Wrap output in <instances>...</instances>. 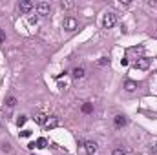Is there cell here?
<instances>
[{
	"label": "cell",
	"mask_w": 157,
	"mask_h": 155,
	"mask_svg": "<svg viewBox=\"0 0 157 155\" xmlns=\"http://www.w3.org/2000/svg\"><path fill=\"white\" fill-rule=\"evenodd\" d=\"M115 24H117V15H113V13H108V15H104V18H102V26H104L106 29L113 28Z\"/></svg>",
	"instance_id": "6da1fadb"
},
{
	"label": "cell",
	"mask_w": 157,
	"mask_h": 155,
	"mask_svg": "<svg viewBox=\"0 0 157 155\" xmlns=\"http://www.w3.org/2000/svg\"><path fill=\"white\" fill-rule=\"evenodd\" d=\"M62 26H64V29H68V31H75V29H77V20H75L73 17H68V18H64Z\"/></svg>",
	"instance_id": "7a4b0ae2"
},
{
	"label": "cell",
	"mask_w": 157,
	"mask_h": 155,
	"mask_svg": "<svg viewBox=\"0 0 157 155\" xmlns=\"http://www.w3.org/2000/svg\"><path fill=\"white\" fill-rule=\"evenodd\" d=\"M135 68H137V70H148L150 68V58L139 57L137 60H135Z\"/></svg>",
	"instance_id": "3957f363"
},
{
	"label": "cell",
	"mask_w": 157,
	"mask_h": 155,
	"mask_svg": "<svg viewBox=\"0 0 157 155\" xmlns=\"http://www.w3.org/2000/svg\"><path fill=\"white\" fill-rule=\"evenodd\" d=\"M59 117H55V115H51V117H47V120H46V124H44V128L46 130H53V128H57L59 126Z\"/></svg>",
	"instance_id": "277c9868"
},
{
	"label": "cell",
	"mask_w": 157,
	"mask_h": 155,
	"mask_svg": "<svg viewBox=\"0 0 157 155\" xmlns=\"http://www.w3.org/2000/svg\"><path fill=\"white\" fill-rule=\"evenodd\" d=\"M33 6H35V4H33L31 0H22V2L18 4V9L22 11V13H28V11H31V9H33Z\"/></svg>",
	"instance_id": "5b68a950"
},
{
	"label": "cell",
	"mask_w": 157,
	"mask_h": 155,
	"mask_svg": "<svg viewBox=\"0 0 157 155\" xmlns=\"http://www.w3.org/2000/svg\"><path fill=\"white\" fill-rule=\"evenodd\" d=\"M84 148H86L88 155H97V144H95L93 140H86V142H84Z\"/></svg>",
	"instance_id": "8992f818"
},
{
	"label": "cell",
	"mask_w": 157,
	"mask_h": 155,
	"mask_svg": "<svg viewBox=\"0 0 157 155\" xmlns=\"http://www.w3.org/2000/svg\"><path fill=\"white\" fill-rule=\"evenodd\" d=\"M71 75H73V79H75V80H79V79H82V77L86 75V70L82 68V66H77V68H73Z\"/></svg>",
	"instance_id": "52a82bcc"
},
{
	"label": "cell",
	"mask_w": 157,
	"mask_h": 155,
	"mask_svg": "<svg viewBox=\"0 0 157 155\" xmlns=\"http://www.w3.org/2000/svg\"><path fill=\"white\" fill-rule=\"evenodd\" d=\"M113 124H115V128H117V130L124 128V126H126V117H124V115H115V119H113Z\"/></svg>",
	"instance_id": "ba28073f"
},
{
	"label": "cell",
	"mask_w": 157,
	"mask_h": 155,
	"mask_svg": "<svg viewBox=\"0 0 157 155\" xmlns=\"http://www.w3.org/2000/svg\"><path fill=\"white\" fill-rule=\"evenodd\" d=\"M37 9H38V15H47V13H50V4L47 2H38Z\"/></svg>",
	"instance_id": "9c48e42d"
},
{
	"label": "cell",
	"mask_w": 157,
	"mask_h": 155,
	"mask_svg": "<svg viewBox=\"0 0 157 155\" xmlns=\"http://www.w3.org/2000/svg\"><path fill=\"white\" fill-rule=\"evenodd\" d=\"M80 110H82V113H86V115H90V113H93V104H91V102H84Z\"/></svg>",
	"instance_id": "30bf717a"
},
{
	"label": "cell",
	"mask_w": 157,
	"mask_h": 155,
	"mask_svg": "<svg viewBox=\"0 0 157 155\" xmlns=\"http://www.w3.org/2000/svg\"><path fill=\"white\" fill-rule=\"evenodd\" d=\"M124 90H126V91L137 90V82H133V80H126V82H124Z\"/></svg>",
	"instance_id": "8fae6325"
},
{
	"label": "cell",
	"mask_w": 157,
	"mask_h": 155,
	"mask_svg": "<svg viewBox=\"0 0 157 155\" xmlns=\"http://www.w3.org/2000/svg\"><path fill=\"white\" fill-rule=\"evenodd\" d=\"M35 120L38 124H46V120H47V115H44V113H38V115L35 117Z\"/></svg>",
	"instance_id": "7c38bea8"
},
{
	"label": "cell",
	"mask_w": 157,
	"mask_h": 155,
	"mask_svg": "<svg viewBox=\"0 0 157 155\" xmlns=\"http://www.w3.org/2000/svg\"><path fill=\"white\" fill-rule=\"evenodd\" d=\"M46 144H47V140L44 139V137H40V139H37V148H46Z\"/></svg>",
	"instance_id": "4fadbf2b"
},
{
	"label": "cell",
	"mask_w": 157,
	"mask_h": 155,
	"mask_svg": "<svg viewBox=\"0 0 157 155\" xmlns=\"http://www.w3.org/2000/svg\"><path fill=\"white\" fill-rule=\"evenodd\" d=\"M26 120H28V117H26V115H20L18 119H17V126L20 128V126H24L26 124Z\"/></svg>",
	"instance_id": "5bb4252c"
},
{
	"label": "cell",
	"mask_w": 157,
	"mask_h": 155,
	"mask_svg": "<svg viewBox=\"0 0 157 155\" xmlns=\"http://www.w3.org/2000/svg\"><path fill=\"white\" fill-rule=\"evenodd\" d=\"M6 104H8L9 108H13V106H15V104H17V99H15V97H9L8 100H6Z\"/></svg>",
	"instance_id": "9a60e30c"
},
{
	"label": "cell",
	"mask_w": 157,
	"mask_h": 155,
	"mask_svg": "<svg viewBox=\"0 0 157 155\" xmlns=\"http://www.w3.org/2000/svg\"><path fill=\"white\" fill-rule=\"evenodd\" d=\"M112 155H126V152L122 150V148H115V150L112 152Z\"/></svg>",
	"instance_id": "2e32d148"
},
{
	"label": "cell",
	"mask_w": 157,
	"mask_h": 155,
	"mask_svg": "<svg viewBox=\"0 0 157 155\" xmlns=\"http://www.w3.org/2000/svg\"><path fill=\"white\" fill-rule=\"evenodd\" d=\"M60 8H62V9H70V8H73V4L71 2H64V0H62V2H60Z\"/></svg>",
	"instance_id": "e0dca14e"
},
{
	"label": "cell",
	"mask_w": 157,
	"mask_h": 155,
	"mask_svg": "<svg viewBox=\"0 0 157 155\" xmlns=\"http://www.w3.org/2000/svg\"><path fill=\"white\" fill-rule=\"evenodd\" d=\"M108 64H110V60H108V58H100L99 60V66H108Z\"/></svg>",
	"instance_id": "ac0fdd59"
},
{
	"label": "cell",
	"mask_w": 157,
	"mask_h": 155,
	"mask_svg": "<svg viewBox=\"0 0 157 155\" xmlns=\"http://www.w3.org/2000/svg\"><path fill=\"white\" fill-rule=\"evenodd\" d=\"M31 135V131L29 130H24V131H20V137H29Z\"/></svg>",
	"instance_id": "d6986e66"
},
{
	"label": "cell",
	"mask_w": 157,
	"mask_h": 155,
	"mask_svg": "<svg viewBox=\"0 0 157 155\" xmlns=\"http://www.w3.org/2000/svg\"><path fill=\"white\" fill-rule=\"evenodd\" d=\"M4 40H6V33H4L2 29H0V44H2V42H4Z\"/></svg>",
	"instance_id": "ffe728a7"
},
{
	"label": "cell",
	"mask_w": 157,
	"mask_h": 155,
	"mask_svg": "<svg viewBox=\"0 0 157 155\" xmlns=\"http://www.w3.org/2000/svg\"><path fill=\"white\" fill-rule=\"evenodd\" d=\"M132 51H133V53H139V55H141V53H142V46H139V48H133Z\"/></svg>",
	"instance_id": "44dd1931"
},
{
	"label": "cell",
	"mask_w": 157,
	"mask_h": 155,
	"mask_svg": "<svg viewBox=\"0 0 157 155\" xmlns=\"http://www.w3.org/2000/svg\"><path fill=\"white\" fill-rule=\"evenodd\" d=\"M37 20H38L37 17H31V18H29V22H31V24H37Z\"/></svg>",
	"instance_id": "7402d4cb"
},
{
	"label": "cell",
	"mask_w": 157,
	"mask_h": 155,
	"mask_svg": "<svg viewBox=\"0 0 157 155\" xmlns=\"http://www.w3.org/2000/svg\"><path fill=\"white\" fill-rule=\"evenodd\" d=\"M152 152H154V153H157V144H154V148H152Z\"/></svg>",
	"instance_id": "603a6c76"
}]
</instances>
